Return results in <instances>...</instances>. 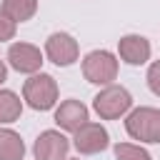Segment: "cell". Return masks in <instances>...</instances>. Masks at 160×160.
Segmentation results:
<instances>
[{
	"mask_svg": "<svg viewBox=\"0 0 160 160\" xmlns=\"http://www.w3.org/2000/svg\"><path fill=\"white\" fill-rule=\"evenodd\" d=\"M22 98L32 110H50L58 102V82L48 72H32L22 85Z\"/></svg>",
	"mask_w": 160,
	"mask_h": 160,
	"instance_id": "obj_1",
	"label": "cell"
},
{
	"mask_svg": "<svg viewBox=\"0 0 160 160\" xmlns=\"http://www.w3.org/2000/svg\"><path fill=\"white\" fill-rule=\"evenodd\" d=\"M125 130L132 140L160 145V110L158 108H135L125 118Z\"/></svg>",
	"mask_w": 160,
	"mask_h": 160,
	"instance_id": "obj_2",
	"label": "cell"
},
{
	"mask_svg": "<svg viewBox=\"0 0 160 160\" xmlns=\"http://www.w3.org/2000/svg\"><path fill=\"white\" fill-rule=\"evenodd\" d=\"M132 108V98L122 85H105L95 98H92V110L102 120H118Z\"/></svg>",
	"mask_w": 160,
	"mask_h": 160,
	"instance_id": "obj_3",
	"label": "cell"
},
{
	"mask_svg": "<svg viewBox=\"0 0 160 160\" xmlns=\"http://www.w3.org/2000/svg\"><path fill=\"white\" fill-rule=\"evenodd\" d=\"M82 75L92 85H110L118 78V60L108 50H92L82 60Z\"/></svg>",
	"mask_w": 160,
	"mask_h": 160,
	"instance_id": "obj_4",
	"label": "cell"
},
{
	"mask_svg": "<svg viewBox=\"0 0 160 160\" xmlns=\"http://www.w3.org/2000/svg\"><path fill=\"white\" fill-rule=\"evenodd\" d=\"M45 55L50 62L60 65V68H68L78 60L80 55V48H78V40L68 32H52L48 40H45Z\"/></svg>",
	"mask_w": 160,
	"mask_h": 160,
	"instance_id": "obj_5",
	"label": "cell"
},
{
	"mask_svg": "<svg viewBox=\"0 0 160 160\" xmlns=\"http://www.w3.org/2000/svg\"><path fill=\"white\" fill-rule=\"evenodd\" d=\"M72 145L80 155H95V152H102L108 145H110V135L102 125L98 122H85L82 128H78L72 132Z\"/></svg>",
	"mask_w": 160,
	"mask_h": 160,
	"instance_id": "obj_6",
	"label": "cell"
},
{
	"mask_svg": "<svg viewBox=\"0 0 160 160\" xmlns=\"http://www.w3.org/2000/svg\"><path fill=\"white\" fill-rule=\"evenodd\" d=\"M70 150V140L60 132V130H45L38 135L35 140V160H65Z\"/></svg>",
	"mask_w": 160,
	"mask_h": 160,
	"instance_id": "obj_7",
	"label": "cell"
},
{
	"mask_svg": "<svg viewBox=\"0 0 160 160\" xmlns=\"http://www.w3.org/2000/svg\"><path fill=\"white\" fill-rule=\"evenodd\" d=\"M8 62H10L12 70L32 75L42 65V52L35 45H30V42H12L10 50H8Z\"/></svg>",
	"mask_w": 160,
	"mask_h": 160,
	"instance_id": "obj_8",
	"label": "cell"
},
{
	"mask_svg": "<svg viewBox=\"0 0 160 160\" xmlns=\"http://www.w3.org/2000/svg\"><path fill=\"white\" fill-rule=\"evenodd\" d=\"M118 52L128 65H145L150 60V42L142 35H122L118 40Z\"/></svg>",
	"mask_w": 160,
	"mask_h": 160,
	"instance_id": "obj_9",
	"label": "cell"
},
{
	"mask_svg": "<svg viewBox=\"0 0 160 160\" xmlns=\"http://www.w3.org/2000/svg\"><path fill=\"white\" fill-rule=\"evenodd\" d=\"M55 122L60 125V130L75 132L78 128H82L88 122V108L80 100H65L55 110Z\"/></svg>",
	"mask_w": 160,
	"mask_h": 160,
	"instance_id": "obj_10",
	"label": "cell"
},
{
	"mask_svg": "<svg viewBox=\"0 0 160 160\" xmlns=\"http://www.w3.org/2000/svg\"><path fill=\"white\" fill-rule=\"evenodd\" d=\"M25 142L15 130L0 128V160H22Z\"/></svg>",
	"mask_w": 160,
	"mask_h": 160,
	"instance_id": "obj_11",
	"label": "cell"
},
{
	"mask_svg": "<svg viewBox=\"0 0 160 160\" xmlns=\"http://www.w3.org/2000/svg\"><path fill=\"white\" fill-rule=\"evenodd\" d=\"M10 20L15 22H25L35 15L38 10V0H2V8H0Z\"/></svg>",
	"mask_w": 160,
	"mask_h": 160,
	"instance_id": "obj_12",
	"label": "cell"
},
{
	"mask_svg": "<svg viewBox=\"0 0 160 160\" xmlns=\"http://www.w3.org/2000/svg\"><path fill=\"white\" fill-rule=\"evenodd\" d=\"M22 112V100L12 90H0V122H15Z\"/></svg>",
	"mask_w": 160,
	"mask_h": 160,
	"instance_id": "obj_13",
	"label": "cell"
},
{
	"mask_svg": "<svg viewBox=\"0 0 160 160\" xmlns=\"http://www.w3.org/2000/svg\"><path fill=\"white\" fill-rule=\"evenodd\" d=\"M115 158H118V160H152L145 148L130 145V142H118V145H115Z\"/></svg>",
	"mask_w": 160,
	"mask_h": 160,
	"instance_id": "obj_14",
	"label": "cell"
},
{
	"mask_svg": "<svg viewBox=\"0 0 160 160\" xmlns=\"http://www.w3.org/2000/svg\"><path fill=\"white\" fill-rule=\"evenodd\" d=\"M15 20H10L2 10H0V42H5V40H12L15 38Z\"/></svg>",
	"mask_w": 160,
	"mask_h": 160,
	"instance_id": "obj_15",
	"label": "cell"
},
{
	"mask_svg": "<svg viewBox=\"0 0 160 160\" xmlns=\"http://www.w3.org/2000/svg\"><path fill=\"white\" fill-rule=\"evenodd\" d=\"M148 88L160 98V60H155V62L148 68Z\"/></svg>",
	"mask_w": 160,
	"mask_h": 160,
	"instance_id": "obj_16",
	"label": "cell"
},
{
	"mask_svg": "<svg viewBox=\"0 0 160 160\" xmlns=\"http://www.w3.org/2000/svg\"><path fill=\"white\" fill-rule=\"evenodd\" d=\"M5 78H8V68H5V62L0 60V85L5 82Z\"/></svg>",
	"mask_w": 160,
	"mask_h": 160,
	"instance_id": "obj_17",
	"label": "cell"
},
{
	"mask_svg": "<svg viewBox=\"0 0 160 160\" xmlns=\"http://www.w3.org/2000/svg\"><path fill=\"white\" fill-rule=\"evenodd\" d=\"M65 160H80V158H65Z\"/></svg>",
	"mask_w": 160,
	"mask_h": 160,
	"instance_id": "obj_18",
	"label": "cell"
}]
</instances>
